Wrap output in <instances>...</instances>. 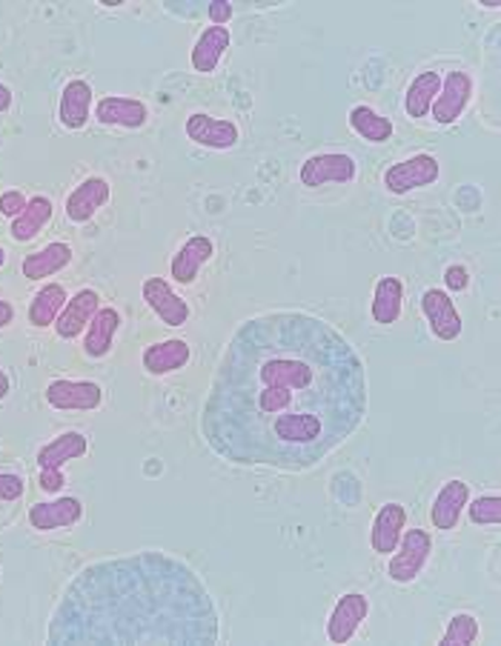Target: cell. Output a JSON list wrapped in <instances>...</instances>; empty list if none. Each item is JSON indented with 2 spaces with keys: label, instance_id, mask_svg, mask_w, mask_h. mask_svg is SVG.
I'll list each match as a JSON object with an SVG mask.
<instances>
[{
  "label": "cell",
  "instance_id": "cell-26",
  "mask_svg": "<svg viewBox=\"0 0 501 646\" xmlns=\"http://www.w3.org/2000/svg\"><path fill=\"white\" fill-rule=\"evenodd\" d=\"M52 215H55V206H52V201H49L47 195H32L29 203H26V210L12 220V226H9L12 241H35V238L47 229Z\"/></svg>",
  "mask_w": 501,
  "mask_h": 646
},
{
  "label": "cell",
  "instance_id": "cell-31",
  "mask_svg": "<svg viewBox=\"0 0 501 646\" xmlns=\"http://www.w3.org/2000/svg\"><path fill=\"white\" fill-rule=\"evenodd\" d=\"M464 512L473 527H499L501 523V498L499 495H478L476 501H467Z\"/></svg>",
  "mask_w": 501,
  "mask_h": 646
},
{
  "label": "cell",
  "instance_id": "cell-9",
  "mask_svg": "<svg viewBox=\"0 0 501 646\" xmlns=\"http://www.w3.org/2000/svg\"><path fill=\"white\" fill-rule=\"evenodd\" d=\"M370 616V598L364 592H345L336 600V607L327 618V641L329 644L345 646L355 638V632L361 630V623Z\"/></svg>",
  "mask_w": 501,
  "mask_h": 646
},
{
  "label": "cell",
  "instance_id": "cell-29",
  "mask_svg": "<svg viewBox=\"0 0 501 646\" xmlns=\"http://www.w3.org/2000/svg\"><path fill=\"white\" fill-rule=\"evenodd\" d=\"M347 124H350V129H353L359 138H364V141H370V143L390 141L392 132H396V126H392L390 117L378 115L376 110H370V106H364V103L350 110Z\"/></svg>",
  "mask_w": 501,
  "mask_h": 646
},
{
  "label": "cell",
  "instance_id": "cell-20",
  "mask_svg": "<svg viewBox=\"0 0 501 646\" xmlns=\"http://www.w3.org/2000/svg\"><path fill=\"white\" fill-rule=\"evenodd\" d=\"M408 530V509L404 504H384L376 512L373 530H370V546L376 555H390L399 546L401 535Z\"/></svg>",
  "mask_w": 501,
  "mask_h": 646
},
{
  "label": "cell",
  "instance_id": "cell-3",
  "mask_svg": "<svg viewBox=\"0 0 501 646\" xmlns=\"http://www.w3.org/2000/svg\"><path fill=\"white\" fill-rule=\"evenodd\" d=\"M430 553H433L430 532L418 530V527L404 530L399 546L387 555V558H390V563H387V578H390L392 584H401V586L413 584L415 578L422 575V569L427 567V561H430Z\"/></svg>",
  "mask_w": 501,
  "mask_h": 646
},
{
  "label": "cell",
  "instance_id": "cell-10",
  "mask_svg": "<svg viewBox=\"0 0 501 646\" xmlns=\"http://www.w3.org/2000/svg\"><path fill=\"white\" fill-rule=\"evenodd\" d=\"M187 138L192 143L204 149H215V152H227V149H236L238 141H241V132L238 126L227 117H215L206 115V112H192L187 117Z\"/></svg>",
  "mask_w": 501,
  "mask_h": 646
},
{
  "label": "cell",
  "instance_id": "cell-13",
  "mask_svg": "<svg viewBox=\"0 0 501 646\" xmlns=\"http://www.w3.org/2000/svg\"><path fill=\"white\" fill-rule=\"evenodd\" d=\"M215 255V243L206 235H192L184 241L178 252L170 261V278L180 287H192L198 281V275L204 269V264H210Z\"/></svg>",
  "mask_w": 501,
  "mask_h": 646
},
{
  "label": "cell",
  "instance_id": "cell-11",
  "mask_svg": "<svg viewBox=\"0 0 501 646\" xmlns=\"http://www.w3.org/2000/svg\"><path fill=\"white\" fill-rule=\"evenodd\" d=\"M141 295L143 304L152 309V315H155L164 327H184L189 320V304L170 287V281H164V278H147L141 287Z\"/></svg>",
  "mask_w": 501,
  "mask_h": 646
},
{
  "label": "cell",
  "instance_id": "cell-8",
  "mask_svg": "<svg viewBox=\"0 0 501 646\" xmlns=\"http://www.w3.org/2000/svg\"><path fill=\"white\" fill-rule=\"evenodd\" d=\"M422 312H424V318H427V324H430V332L439 338V341L450 343L462 338L464 332L462 312H459V306H455V301L450 297L447 289H436V287L424 289Z\"/></svg>",
  "mask_w": 501,
  "mask_h": 646
},
{
  "label": "cell",
  "instance_id": "cell-17",
  "mask_svg": "<svg viewBox=\"0 0 501 646\" xmlns=\"http://www.w3.org/2000/svg\"><path fill=\"white\" fill-rule=\"evenodd\" d=\"M189 358H192V346L184 338H166V341L149 343L141 355V364L152 378H166V375L184 369Z\"/></svg>",
  "mask_w": 501,
  "mask_h": 646
},
{
  "label": "cell",
  "instance_id": "cell-35",
  "mask_svg": "<svg viewBox=\"0 0 501 646\" xmlns=\"http://www.w3.org/2000/svg\"><path fill=\"white\" fill-rule=\"evenodd\" d=\"M233 15H236V9L227 0H212V3H206V17H210L212 26H227L233 21Z\"/></svg>",
  "mask_w": 501,
  "mask_h": 646
},
{
  "label": "cell",
  "instance_id": "cell-21",
  "mask_svg": "<svg viewBox=\"0 0 501 646\" xmlns=\"http://www.w3.org/2000/svg\"><path fill=\"white\" fill-rule=\"evenodd\" d=\"M121 329V312L115 306H101L84 329V355L92 360L107 358L115 346V335Z\"/></svg>",
  "mask_w": 501,
  "mask_h": 646
},
{
  "label": "cell",
  "instance_id": "cell-6",
  "mask_svg": "<svg viewBox=\"0 0 501 646\" xmlns=\"http://www.w3.org/2000/svg\"><path fill=\"white\" fill-rule=\"evenodd\" d=\"M47 404L58 413H92L103 404L101 383L75 381V378H55L43 390Z\"/></svg>",
  "mask_w": 501,
  "mask_h": 646
},
{
  "label": "cell",
  "instance_id": "cell-38",
  "mask_svg": "<svg viewBox=\"0 0 501 646\" xmlns=\"http://www.w3.org/2000/svg\"><path fill=\"white\" fill-rule=\"evenodd\" d=\"M12 110V89L7 84H0V115Z\"/></svg>",
  "mask_w": 501,
  "mask_h": 646
},
{
  "label": "cell",
  "instance_id": "cell-28",
  "mask_svg": "<svg viewBox=\"0 0 501 646\" xmlns=\"http://www.w3.org/2000/svg\"><path fill=\"white\" fill-rule=\"evenodd\" d=\"M441 89V72L427 69L418 72L413 80H410L408 92H404V112L410 117H427L433 110V101Z\"/></svg>",
  "mask_w": 501,
  "mask_h": 646
},
{
  "label": "cell",
  "instance_id": "cell-41",
  "mask_svg": "<svg viewBox=\"0 0 501 646\" xmlns=\"http://www.w3.org/2000/svg\"><path fill=\"white\" fill-rule=\"evenodd\" d=\"M3 266H7V250L0 246V269H3Z\"/></svg>",
  "mask_w": 501,
  "mask_h": 646
},
{
  "label": "cell",
  "instance_id": "cell-19",
  "mask_svg": "<svg viewBox=\"0 0 501 646\" xmlns=\"http://www.w3.org/2000/svg\"><path fill=\"white\" fill-rule=\"evenodd\" d=\"M89 117H92V86L80 78L70 80L63 86L61 101H58V121L63 129L78 132L89 124Z\"/></svg>",
  "mask_w": 501,
  "mask_h": 646
},
{
  "label": "cell",
  "instance_id": "cell-32",
  "mask_svg": "<svg viewBox=\"0 0 501 646\" xmlns=\"http://www.w3.org/2000/svg\"><path fill=\"white\" fill-rule=\"evenodd\" d=\"M24 495H26L24 478L15 476V472H0V501L12 504V501L24 498Z\"/></svg>",
  "mask_w": 501,
  "mask_h": 646
},
{
  "label": "cell",
  "instance_id": "cell-40",
  "mask_svg": "<svg viewBox=\"0 0 501 646\" xmlns=\"http://www.w3.org/2000/svg\"><path fill=\"white\" fill-rule=\"evenodd\" d=\"M481 7H485V9H499L501 3H499V0H485V3H481Z\"/></svg>",
  "mask_w": 501,
  "mask_h": 646
},
{
  "label": "cell",
  "instance_id": "cell-7",
  "mask_svg": "<svg viewBox=\"0 0 501 646\" xmlns=\"http://www.w3.org/2000/svg\"><path fill=\"white\" fill-rule=\"evenodd\" d=\"M473 101V78L467 72L453 69L441 78V89L433 101V121L439 126H453L467 112Z\"/></svg>",
  "mask_w": 501,
  "mask_h": 646
},
{
  "label": "cell",
  "instance_id": "cell-1",
  "mask_svg": "<svg viewBox=\"0 0 501 646\" xmlns=\"http://www.w3.org/2000/svg\"><path fill=\"white\" fill-rule=\"evenodd\" d=\"M367 415V366L318 315L261 312L221 352L201 435L233 467L306 472Z\"/></svg>",
  "mask_w": 501,
  "mask_h": 646
},
{
  "label": "cell",
  "instance_id": "cell-2",
  "mask_svg": "<svg viewBox=\"0 0 501 646\" xmlns=\"http://www.w3.org/2000/svg\"><path fill=\"white\" fill-rule=\"evenodd\" d=\"M221 641V612L198 572L166 553L121 555L84 567L49 616L47 644Z\"/></svg>",
  "mask_w": 501,
  "mask_h": 646
},
{
  "label": "cell",
  "instance_id": "cell-12",
  "mask_svg": "<svg viewBox=\"0 0 501 646\" xmlns=\"http://www.w3.org/2000/svg\"><path fill=\"white\" fill-rule=\"evenodd\" d=\"M110 180L92 175V178L80 180L78 187L72 189L70 195H66V206H63V210H66V218H70L72 224H89V220L110 203Z\"/></svg>",
  "mask_w": 501,
  "mask_h": 646
},
{
  "label": "cell",
  "instance_id": "cell-23",
  "mask_svg": "<svg viewBox=\"0 0 501 646\" xmlns=\"http://www.w3.org/2000/svg\"><path fill=\"white\" fill-rule=\"evenodd\" d=\"M89 452V438L78 429L61 432L38 449V469H63L70 460L84 458Z\"/></svg>",
  "mask_w": 501,
  "mask_h": 646
},
{
  "label": "cell",
  "instance_id": "cell-5",
  "mask_svg": "<svg viewBox=\"0 0 501 646\" xmlns=\"http://www.w3.org/2000/svg\"><path fill=\"white\" fill-rule=\"evenodd\" d=\"M441 178V164L436 155L418 152L413 157H404L384 172V187L392 195H410L415 189L433 187Z\"/></svg>",
  "mask_w": 501,
  "mask_h": 646
},
{
  "label": "cell",
  "instance_id": "cell-36",
  "mask_svg": "<svg viewBox=\"0 0 501 646\" xmlns=\"http://www.w3.org/2000/svg\"><path fill=\"white\" fill-rule=\"evenodd\" d=\"M63 483H66V476H63V469H40L38 476V486L47 495H55V492L63 490Z\"/></svg>",
  "mask_w": 501,
  "mask_h": 646
},
{
  "label": "cell",
  "instance_id": "cell-33",
  "mask_svg": "<svg viewBox=\"0 0 501 646\" xmlns=\"http://www.w3.org/2000/svg\"><path fill=\"white\" fill-rule=\"evenodd\" d=\"M26 203H29V198H26L21 189H7V192L0 195V215H7L9 220H15L17 215L26 210Z\"/></svg>",
  "mask_w": 501,
  "mask_h": 646
},
{
  "label": "cell",
  "instance_id": "cell-18",
  "mask_svg": "<svg viewBox=\"0 0 501 646\" xmlns=\"http://www.w3.org/2000/svg\"><path fill=\"white\" fill-rule=\"evenodd\" d=\"M101 309V295L95 289H78L75 295L66 301L63 312L55 320V332L63 341L84 335V329L89 327V320L95 318V312Z\"/></svg>",
  "mask_w": 501,
  "mask_h": 646
},
{
  "label": "cell",
  "instance_id": "cell-39",
  "mask_svg": "<svg viewBox=\"0 0 501 646\" xmlns=\"http://www.w3.org/2000/svg\"><path fill=\"white\" fill-rule=\"evenodd\" d=\"M9 392H12V381H9V375L0 369V401H7Z\"/></svg>",
  "mask_w": 501,
  "mask_h": 646
},
{
  "label": "cell",
  "instance_id": "cell-27",
  "mask_svg": "<svg viewBox=\"0 0 501 646\" xmlns=\"http://www.w3.org/2000/svg\"><path fill=\"white\" fill-rule=\"evenodd\" d=\"M66 301H70V295H66V289L61 287V283H47V287H40L35 295H32V304H29V324L35 329H47V327H55L58 315L63 312V306H66Z\"/></svg>",
  "mask_w": 501,
  "mask_h": 646
},
{
  "label": "cell",
  "instance_id": "cell-24",
  "mask_svg": "<svg viewBox=\"0 0 501 646\" xmlns=\"http://www.w3.org/2000/svg\"><path fill=\"white\" fill-rule=\"evenodd\" d=\"M70 264H72V246L70 243L55 241V243H47L43 250L24 255L21 269H24V278H29V281H47V278H52V275L63 273Z\"/></svg>",
  "mask_w": 501,
  "mask_h": 646
},
{
  "label": "cell",
  "instance_id": "cell-16",
  "mask_svg": "<svg viewBox=\"0 0 501 646\" xmlns=\"http://www.w3.org/2000/svg\"><path fill=\"white\" fill-rule=\"evenodd\" d=\"M29 523L32 530L38 532H55V530H70L84 518V504L78 498H55V501H40V504L29 506Z\"/></svg>",
  "mask_w": 501,
  "mask_h": 646
},
{
  "label": "cell",
  "instance_id": "cell-22",
  "mask_svg": "<svg viewBox=\"0 0 501 646\" xmlns=\"http://www.w3.org/2000/svg\"><path fill=\"white\" fill-rule=\"evenodd\" d=\"M229 43H233V35H229L227 26H206L201 35H198L196 47L189 52V63L198 75H212L218 69V63L227 55Z\"/></svg>",
  "mask_w": 501,
  "mask_h": 646
},
{
  "label": "cell",
  "instance_id": "cell-37",
  "mask_svg": "<svg viewBox=\"0 0 501 646\" xmlns=\"http://www.w3.org/2000/svg\"><path fill=\"white\" fill-rule=\"evenodd\" d=\"M15 324V306L0 297V329H7Z\"/></svg>",
  "mask_w": 501,
  "mask_h": 646
},
{
  "label": "cell",
  "instance_id": "cell-4",
  "mask_svg": "<svg viewBox=\"0 0 501 646\" xmlns=\"http://www.w3.org/2000/svg\"><path fill=\"white\" fill-rule=\"evenodd\" d=\"M355 175H359V164L347 152H318V155L306 157L298 169V180L306 189H322L327 183L347 187V183H353Z\"/></svg>",
  "mask_w": 501,
  "mask_h": 646
},
{
  "label": "cell",
  "instance_id": "cell-25",
  "mask_svg": "<svg viewBox=\"0 0 501 646\" xmlns=\"http://www.w3.org/2000/svg\"><path fill=\"white\" fill-rule=\"evenodd\" d=\"M404 309V283L396 275H384L378 278L376 289H373V304H370V315L381 327H392L401 318Z\"/></svg>",
  "mask_w": 501,
  "mask_h": 646
},
{
  "label": "cell",
  "instance_id": "cell-14",
  "mask_svg": "<svg viewBox=\"0 0 501 646\" xmlns=\"http://www.w3.org/2000/svg\"><path fill=\"white\" fill-rule=\"evenodd\" d=\"M471 501V486L462 478H450V481L436 492L430 506V523L439 532H453L464 515V506Z\"/></svg>",
  "mask_w": 501,
  "mask_h": 646
},
{
  "label": "cell",
  "instance_id": "cell-15",
  "mask_svg": "<svg viewBox=\"0 0 501 646\" xmlns=\"http://www.w3.org/2000/svg\"><path fill=\"white\" fill-rule=\"evenodd\" d=\"M95 121L101 126H121V129H143L149 124V106L138 98L107 94L95 103Z\"/></svg>",
  "mask_w": 501,
  "mask_h": 646
},
{
  "label": "cell",
  "instance_id": "cell-34",
  "mask_svg": "<svg viewBox=\"0 0 501 646\" xmlns=\"http://www.w3.org/2000/svg\"><path fill=\"white\" fill-rule=\"evenodd\" d=\"M444 287L450 292H464V289L471 287V273H467V266L453 264L444 269Z\"/></svg>",
  "mask_w": 501,
  "mask_h": 646
},
{
  "label": "cell",
  "instance_id": "cell-30",
  "mask_svg": "<svg viewBox=\"0 0 501 646\" xmlns=\"http://www.w3.org/2000/svg\"><path fill=\"white\" fill-rule=\"evenodd\" d=\"M478 635H481L478 618L471 616V612H455L447 621V630L439 638V646H473L478 641Z\"/></svg>",
  "mask_w": 501,
  "mask_h": 646
}]
</instances>
